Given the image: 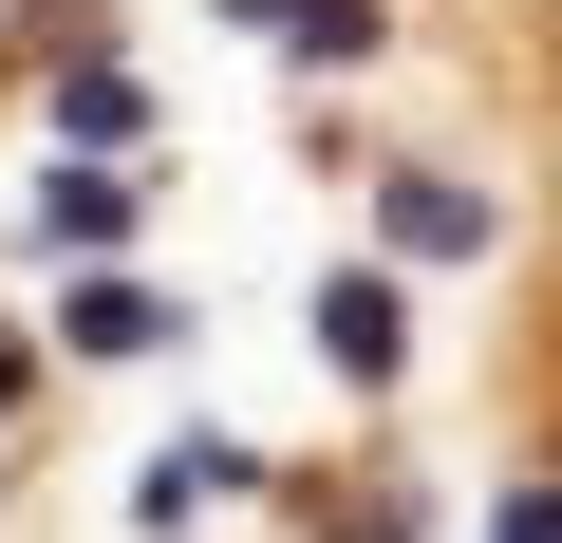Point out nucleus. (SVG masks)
I'll return each mask as SVG.
<instances>
[{"instance_id":"nucleus-2","label":"nucleus","mask_w":562,"mask_h":543,"mask_svg":"<svg viewBox=\"0 0 562 543\" xmlns=\"http://www.w3.org/2000/svg\"><path fill=\"white\" fill-rule=\"evenodd\" d=\"M319 338H338V375H394V357H413V319H394L375 282H338V301H319Z\"/></svg>"},{"instance_id":"nucleus-4","label":"nucleus","mask_w":562,"mask_h":543,"mask_svg":"<svg viewBox=\"0 0 562 543\" xmlns=\"http://www.w3.org/2000/svg\"><path fill=\"white\" fill-rule=\"evenodd\" d=\"M57 132H94V150H132V132H150V94H132V76H57Z\"/></svg>"},{"instance_id":"nucleus-5","label":"nucleus","mask_w":562,"mask_h":543,"mask_svg":"<svg viewBox=\"0 0 562 543\" xmlns=\"http://www.w3.org/2000/svg\"><path fill=\"white\" fill-rule=\"evenodd\" d=\"M506 543H562V487H525V506H506Z\"/></svg>"},{"instance_id":"nucleus-1","label":"nucleus","mask_w":562,"mask_h":543,"mask_svg":"<svg viewBox=\"0 0 562 543\" xmlns=\"http://www.w3.org/2000/svg\"><path fill=\"white\" fill-rule=\"evenodd\" d=\"M375 225H394L413 262H469V244H487V206H469V188H431V169H394V206H375Z\"/></svg>"},{"instance_id":"nucleus-3","label":"nucleus","mask_w":562,"mask_h":543,"mask_svg":"<svg viewBox=\"0 0 562 543\" xmlns=\"http://www.w3.org/2000/svg\"><path fill=\"white\" fill-rule=\"evenodd\" d=\"M38 244H57V262H94V244H132V206H113L94 169H57V206H38Z\"/></svg>"}]
</instances>
